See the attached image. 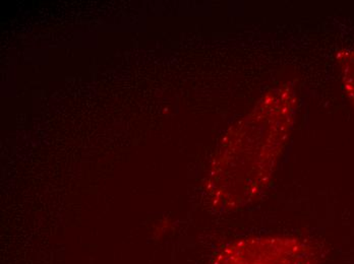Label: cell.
Listing matches in <instances>:
<instances>
[{
    "mask_svg": "<svg viewBox=\"0 0 354 264\" xmlns=\"http://www.w3.org/2000/svg\"><path fill=\"white\" fill-rule=\"evenodd\" d=\"M226 264H312V256L297 240L267 238L230 248Z\"/></svg>",
    "mask_w": 354,
    "mask_h": 264,
    "instance_id": "cell-1",
    "label": "cell"
},
{
    "mask_svg": "<svg viewBox=\"0 0 354 264\" xmlns=\"http://www.w3.org/2000/svg\"><path fill=\"white\" fill-rule=\"evenodd\" d=\"M340 62L342 65L344 87L354 105V51L343 53Z\"/></svg>",
    "mask_w": 354,
    "mask_h": 264,
    "instance_id": "cell-2",
    "label": "cell"
}]
</instances>
